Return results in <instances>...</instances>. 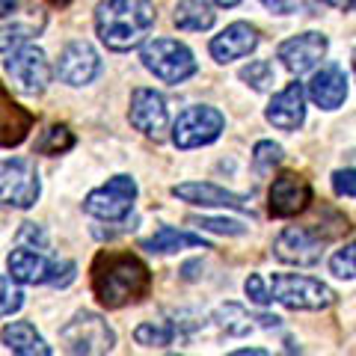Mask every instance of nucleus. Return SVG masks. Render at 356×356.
Here are the masks:
<instances>
[{"label": "nucleus", "instance_id": "nucleus-1", "mask_svg": "<svg viewBox=\"0 0 356 356\" xmlns=\"http://www.w3.org/2000/svg\"><path fill=\"white\" fill-rule=\"evenodd\" d=\"M89 273H92V294L104 309H125L131 303H140L152 291L149 264L134 252L102 250Z\"/></svg>", "mask_w": 356, "mask_h": 356}, {"label": "nucleus", "instance_id": "nucleus-2", "mask_svg": "<svg viewBox=\"0 0 356 356\" xmlns=\"http://www.w3.org/2000/svg\"><path fill=\"white\" fill-rule=\"evenodd\" d=\"M158 13L152 0H104L95 9V33L107 51H131L140 48L152 33Z\"/></svg>", "mask_w": 356, "mask_h": 356}, {"label": "nucleus", "instance_id": "nucleus-3", "mask_svg": "<svg viewBox=\"0 0 356 356\" xmlns=\"http://www.w3.org/2000/svg\"><path fill=\"white\" fill-rule=\"evenodd\" d=\"M270 300L288 309L300 312H321L336 303V291L321 280H312L303 273H273L270 280Z\"/></svg>", "mask_w": 356, "mask_h": 356}, {"label": "nucleus", "instance_id": "nucleus-4", "mask_svg": "<svg viewBox=\"0 0 356 356\" xmlns=\"http://www.w3.org/2000/svg\"><path fill=\"white\" fill-rule=\"evenodd\" d=\"M143 65L158 77L163 83H184L187 77H193L199 72V65L193 60V54L187 44L175 42V39H152L143 44V54H140Z\"/></svg>", "mask_w": 356, "mask_h": 356}, {"label": "nucleus", "instance_id": "nucleus-5", "mask_svg": "<svg viewBox=\"0 0 356 356\" xmlns=\"http://www.w3.org/2000/svg\"><path fill=\"white\" fill-rule=\"evenodd\" d=\"M60 341L69 353H83V356L110 353L116 344V332L95 312H77L69 324L60 330Z\"/></svg>", "mask_w": 356, "mask_h": 356}, {"label": "nucleus", "instance_id": "nucleus-6", "mask_svg": "<svg viewBox=\"0 0 356 356\" xmlns=\"http://www.w3.org/2000/svg\"><path fill=\"white\" fill-rule=\"evenodd\" d=\"M39 193H42L39 170L30 158L0 161V205L27 211L36 205Z\"/></svg>", "mask_w": 356, "mask_h": 356}, {"label": "nucleus", "instance_id": "nucleus-7", "mask_svg": "<svg viewBox=\"0 0 356 356\" xmlns=\"http://www.w3.org/2000/svg\"><path fill=\"white\" fill-rule=\"evenodd\" d=\"M222 128H226V116L220 113L217 107H208V104H196V107H187L178 113L175 125H172V143L175 149H199V146H208L214 143Z\"/></svg>", "mask_w": 356, "mask_h": 356}, {"label": "nucleus", "instance_id": "nucleus-8", "mask_svg": "<svg viewBox=\"0 0 356 356\" xmlns=\"http://www.w3.org/2000/svg\"><path fill=\"white\" fill-rule=\"evenodd\" d=\"M134 199H137V181H134L131 175H113L107 184L95 187V191L83 199V211L98 220L116 222L131 214Z\"/></svg>", "mask_w": 356, "mask_h": 356}, {"label": "nucleus", "instance_id": "nucleus-9", "mask_svg": "<svg viewBox=\"0 0 356 356\" xmlns=\"http://www.w3.org/2000/svg\"><path fill=\"white\" fill-rule=\"evenodd\" d=\"M6 74L13 77V83L24 95H42L54 77L44 51L36 48V44H27V42L13 48V54H9V60H6Z\"/></svg>", "mask_w": 356, "mask_h": 356}, {"label": "nucleus", "instance_id": "nucleus-10", "mask_svg": "<svg viewBox=\"0 0 356 356\" xmlns=\"http://www.w3.org/2000/svg\"><path fill=\"white\" fill-rule=\"evenodd\" d=\"M273 255L285 264L294 267H312L324 255V238H318L306 226H288L273 241Z\"/></svg>", "mask_w": 356, "mask_h": 356}, {"label": "nucleus", "instance_id": "nucleus-11", "mask_svg": "<svg viewBox=\"0 0 356 356\" xmlns=\"http://www.w3.org/2000/svg\"><path fill=\"white\" fill-rule=\"evenodd\" d=\"M128 119H131V125L137 128L140 134L154 137V140H163V131H166V125H170L163 95L154 92V89H146V86L134 89V92H131Z\"/></svg>", "mask_w": 356, "mask_h": 356}, {"label": "nucleus", "instance_id": "nucleus-12", "mask_svg": "<svg viewBox=\"0 0 356 356\" xmlns=\"http://www.w3.org/2000/svg\"><path fill=\"white\" fill-rule=\"evenodd\" d=\"M267 199H270V214L273 217H282V220L297 217V214H303V211L309 208V202H312V184L297 172H282V175L273 178Z\"/></svg>", "mask_w": 356, "mask_h": 356}, {"label": "nucleus", "instance_id": "nucleus-13", "mask_svg": "<svg viewBox=\"0 0 356 356\" xmlns=\"http://www.w3.org/2000/svg\"><path fill=\"white\" fill-rule=\"evenodd\" d=\"M98 72H102V60H98L95 48L89 42H69L57 60V74L63 83L69 86H86L92 83Z\"/></svg>", "mask_w": 356, "mask_h": 356}, {"label": "nucleus", "instance_id": "nucleus-14", "mask_svg": "<svg viewBox=\"0 0 356 356\" xmlns=\"http://www.w3.org/2000/svg\"><path fill=\"white\" fill-rule=\"evenodd\" d=\"M330 42L324 33H300L280 44V60L291 74H303L327 57Z\"/></svg>", "mask_w": 356, "mask_h": 356}, {"label": "nucleus", "instance_id": "nucleus-15", "mask_svg": "<svg viewBox=\"0 0 356 356\" xmlns=\"http://www.w3.org/2000/svg\"><path fill=\"white\" fill-rule=\"evenodd\" d=\"M264 119L280 131H297L306 122V89L303 83H288L282 92L270 98V104L264 110Z\"/></svg>", "mask_w": 356, "mask_h": 356}, {"label": "nucleus", "instance_id": "nucleus-16", "mask_svg": "<svg viewBox=\"0 0 356 356\" xmlns=\"http://www.w3.org/2000/svg\"><path fill=\"white\" fill-rule=\"evenodd\" d=\"M259 48V30L247 21H235V24H229L222 33H217L214 39H211L208 51L211 57L217 63H235V60H243L250 57V54Z\"/></svg>", "mask_w": 356, "mask_h": 356}, {"label": "nucleus", "instance_id": "nucleus-17", "mask_svg": "<svg viewBox=\"0 0 356 356\" xmlns=\"http://www.w3.org/2000/svg\"><path fill=\"white\" fill-rule=\"evenodd\" d=\"M172 196L181 199L187 205H202V208H235V211H247L250 208V196L222 191V187L211 184V181H187V184H175Z\"/></svg>", "mask_w": 356, "mask_h": 356}, {"label": "nucleus", "instance_id": "nucleus-18", "mask_svg": "<svg viewBox=\"0 0 356 356\" xmlns=\"http://www.w3.org/2000/svg\"><path fill=\"white\" fill-rule=\"evenodd\" d=\"M33 122H36V116L27 107H21L13 92L0 83V149L21 146L33 131Z\"/></svg>", "mask_w": 356, "mask_h": 356}, {"label": "nucleus", "instance_id": "nucleus-19", "mask_svg": "<svg viewBox=\"0 0 356 356\" xmlns=\"http://www.w3.org/2000/svg\"><path fill=\"white\" fill-rule=\"evenodd\" d=\"M309 98L321 110H339L344 104V98H348V74H344L339 63H327L321 65V72L312 74Z\"/></svg>", "mask_w": 356, "mask_h": 356}, {"label": "nucleus", "instance_id": "nucleus-20", "mask_svg": "<svg viewBox=\"0 0 356 356\" xmlns=\"http://www.w3.org/2000/svg\"><path fill=\"white\" fill-rule=\"evenodd\" d=\"M6 267H9V276H13L18 285H44V282H51L57 261H48L42 255V250L18 247L9 252Z\"/></svg>", "mask_w": 356, "mask_h": 356}, {"label": "nucleus", "instance_id": "nucleus-21", "mask_svg": "<svg viewBox=\"0 0 356 356\" xmlns=\"http://www.w3.org/2000/svg\"><path fill=\"white\" fill-rule=\"evenodd\" d=\"M0 341L18 356H51V348L44 344V339L39 336L30 321H15V324L3 327Z\"/></svg>", "mask_w": 356, "mask_h": 356}, {"label": "nucleus", "instance_id": "nucleus-22", "mask_svg": "<svg viewBox=\"0 0 356 356\" xmlns=\"http://www.w3.org/2000/svg\"><path fill=\"white\" fill-rule=\"evenodd\" d=\"M146 252H158V255H166V252H178V250H211V243L202 241L199 235H191V232H178L172 226H161L154 232L152 238H146L140 243Z\"/></svg>", "mask_w": 356, "mask_h": 356}, {"label": "nucleus", "instance_id": "nucleus-23", "mask_svg": "<svg viewBox=\"0 0 356 356\" xmlns=\"http://www.w3.org/2000/svg\"><path fill=\"white\" fill-rule=\"evenodd\" d=\"M175 27L178 30H187V33H202V30H211L214 27V9L208 6V0H181L175 6Z\"/></svg>", "mask_w": 356, "mask_h": 356}, {"label": "nucleus", "instance_id": "nucleus-24", "mask_svg": "<svg viewBox=\"0 0 356 356\" xmlns=\"http://www.w3.org/2000/svg\"><path fill=\"white\" fill-rule=\"evenodd\" d=\"M134 339H137V344H143V348H170V344L184 341L187 336L181 332V327L175 324V321H163V324H152V321H146V324H140L137 330H134Z\"/></svg>", "mask_w": 356, "mask_h": 356}, {"label": "nucleus", "instance_id": "nucleus-25", "mask_svg": "<svg viewBox=\"0 0 356 356\" xmlns=\"http://www.w3.org/2000/svg\"><path fill=\"white\" fill-rule=\"evenodd\" d=\"M217 324L229 332V336H247V332H252V315L243 306H238V303H226V306H220L217 309Z\"/></svg>", "mask_w": 356, "mask_h": 356}, {"label": "nucleus", "instance_id": "nucleus-26", "mask_svg": "<svg viewBox=\"0 0 356 356\" xmlns=\"http://www.w3.org/2000/svg\"><path fill=\"white\" fill-rule=\"evenodd\" d=\"M69 149H74V134L65 125H51L48 131H44V137L36 143L39 154H63Z\"/></svg>", "mask_w": 356, "mask_h": 356}, {"label": "nucleus", "instance_id": "nucleus-27", "mask_svg": "<svg viewBox=\"0 0 356 356\" xmlns=\"http://www.w3.org/2000/svg\"><path fill=\"white\" fill-rule=\"evenodd\" d=\"M282 158H285V152L280 143H273V140H261V143H255V149H252V166L259 175L273 172V166H280Z\"/></svg>", "mask_w": 356, "mask_h": 356}, {"label": "nucleus", "instance_id": "nucleus-28", "mask_svg": "<svg viewBox=\"0 0 356 356\" xmlns=\"http://www.w3.org/2000/svg\"><path fill=\"white\" fill-rule=\"evenodd\" d=\"M241 81H247L255 92H267V89L273 86V81H276L273 65L267 60H252L250 65H243L241 69Z\"/></svg>", "mask_w": 356, "mask_h": 356}, {"label": "nucleus", "instance_id": "nucleus-29", "mask_svg": "<svg viewBox=\"0 0 356 356\" xmlns=\"http://www.w3.org/2000/svg\"><path fill=\"white\" fill-rule=\"evenodd\" d=\"M24 306V291L15 285L13 276H0V318L15 315Z\"/></svg>", "mask_w": 356, "mask_h": 356}, {"label": "nucleus", "instance_id": "nucleus-30", "mask_svg": "<svg viewBox=\"0 0 356 356\" xmlns=\"http://www.w3.org/2000/svg\"><path fill=\"white\" fill-rule=\"evenodd\" d=\"M33 36H36V30H33L30 24H3L0 27V54H6V51L18 48V44L30 42Z\"/></svg>", "mask_w": 356, "mask_h": 356}, {"label": "nucleus", "instance_id": "nucleus-31", "mask_svg": "<svg viewBox=\"0 0 356 356\" xmlns=\"http://www.w3.org/2000/svg\"><path fill=\"white\" fill-rule=\"evenodd\" d=\"M356 247L353 243H348V247H341L336 255H332V261H330V270L339 276V280H353L356 276V252H353Z\"/></svg>", "mask_w": 356, "mask_h": 356}, {"label": "nucleus", "instance_id": "nucleus-32", "mask_svg": "<svg viewBox=\"0 0 356 356\" xmlns=\"http://www.w3.org/2000/svg\"><path fill=\"white\" fill-rule=\"evenodd\" d=\"M199 229L205 232H217V235H247V226L238 220H211V217H202V220H193Z\"/></svg>", "mask_w": 356, "mask_h": 356}, {"label": "nucleus", "instance_id": "nucleus-33", "mask_svg": "<svg viewBox=\"0 0 356 356\" xmlns=\"http://www.w3.org/2000/svg\"><path fill=\"white\" fill-rule=\"evenodd\" d=\"M18 247L44 250V247H48V235H44L42 226H36V222H24L21 232H18Z\"/></svg>", "mask_w": 356, "mask_h": 356}, {"label": "nucleus", "instance_id": "nucleus-34", "mask_svg": "<svg viewBox=\"0 0 356 356\" xmlns=\"http://www.w3.org/2000/svg\"><path fill=\"white\" fill-rule=\"evenodd\" d=\"M243 288H247V297L252 300V303H259V306H267L270 303V291L264 288V280L259 273H250L247 276V282H243Z\"/></svg>", "mask_w": 356, "mask_h": 356}, {"label": "nucleus", "instance_id": "nucleus-35", "mask_svg": "<svg viewBox=\"0 0 356 356\" xmlns=\"http://www.w3.org/2000/svg\"><path fill=\"white\" fill-rule=\"evenodd\" d=\"M332 187H336L339 196H348V199L356 196V181H353V170H350V166H348V170H339L336 175H332Z\"/></svg>", "mask_w": 356, "mask_h": 356}, {"label": "nucleus", "instance_id": "nucleus-36", "mask_svg": "<svg viewBox=\"0 0 356 356\" xmlns=\"http://www.w3.org/2000/svg\"><path fill=\"white\" fill-rule=\"evenodd\" d=\"M261 6H267L276 15H291L294 6H297V0H261Z\"/></svg>", "mask_w": 356, "mask_h": 356}, {"label": "nucleus", "instance_id": "nucleus-37", "mask_svg": "<svg viewBox=\"0 0 356 356\" xmlns=\"http://www.w3.org/2000/svg\"><path fill=\"white\" fill-rule=\"evenodd\" d=\"M21 0H0V18H6V15H13L15 9H18Z\"/></svg>", "mask_w": 356, "mask_h": 356}, {"label": "nucleus", "instance_id": "nucleus-38", "mask_svg": "<svg viewBox=\"0 0 356 356\" xmlns=\"http://www.w3.org/2000/svg\"><path fill=\"white\" fill-rule=\"evenodd\" d=\"M327 3L341 9V13H350V9H353V0H327Z\"/></svg>", "mask_w": 356, "mask_h": 356}, {"label": "nucleus", "instance_id": "nucleus-39", "mask_svg": "<svg viewBox=\"0 0 356 356\" xmlns=\"http://www.w3.org/2000/svg\"><path fill=\"white\" fill-rule=\"evenodd\" d=\"M235 353H238V356H250V353H252V356H264L267 350H261V348H243V350H235Z\"/></svg>", "mask_w": 356, "mask_h": 356}, {"label": "nucleus", "instance_id": "nucleus-40", "mask_svg": "<svg viewBox=\"0 0 356 356\" xmlns=\"http://www.w3.org/2000/svg\"><path fill=\"white\" fill-rule=\"evenodd\" d=\"M214 3H217V6H222V9H232V6H238L241 0H214Z\"/></svg>", "mask_w": 356, "mask_h": 356}, {"label": "nucleus", "instance_id": "nucleus-41", "mask_svg": "<svg viewBox=\"0 0 356 356\" xmlns=\"http://www.w3.org/2000/svg\"><path fill=\"white\" fill-rule=\"evenodd\" d=\"M48 3H51V6H69L72 0H48Z\"/></svg>", "mask_w": 356, "mask_h": 356}]
</instances>
